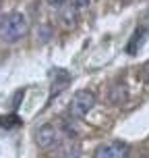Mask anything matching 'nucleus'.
Here are the masks:
<instances>
[{"label":"nucleus","mask_w":149,"mask_h":158,"mask_svg":"<svg viewBox=\"0 0 149 158\" xmlns=\"http://www.w3.org/2000/svg\"><path fill=\"white\" fill-rule=\"evenodd\" d=\"M27 31H29V21L23 13H10L0 19V38L8 44L23 40Z\"/></svg>","instance_id":"f257e3e1"},{"label":"nucleus","mask_w":149,"mask_h":158,"mask_svg":"<svg viewBox=\"0 0 149 158\" xmlns=\"http://www.w3.org/2000/svg\"><path fill=\"white\" fill-rule=\"evenodd\" d=\"M95 106V94L89 89H79L73 96L71 104H69V112L73 118H83L85 114H89V110Z\"/></svg>","instance_id":"f03ea898"},{"label":"nucleus","mask_w":149,"mask_h":158,"mask_svg":"<svg viewBox=\"0 0 149 158\" xmlns=\"http://www.w3.org/2000/svg\"><path fill=\"white\" fill-rule=\"evenodd\" d=\"M128 143L120 139H110V142L100 143L93 152V158H126L128 156Z\"/></svg>","instance_id":"7ed1b4c3"},{"label":"nucleus","mask_w":149,"mask_h":158,"mask_svg":"<svg viewBox=\"0 0 149 158\" xmlns=\"http://www.w3.org/2000/svg\"><path fill=\"white\" fill-rule=\"evenodd\" d=\"M60 143V131L54 125H44L37 131V146L41 150H50Z\"/></svg>","instance_id":"20e7f679"},{"label":"nucleus","mask_w":149,"mask_h":158,"mask_svg":"<svg viewBox=\"0 0 149 158\" xmlns=\"http://www.w3.org/2000/svg\"><path fill=\"white\" fill-rule=\"evenodd\" d=\"M126 98H128V94H126V85L122 83V85H114L110 92V100L112 104H122L126 102Z\"/></svg>","instance_id":"39448f33"},{"label":"nucleus","mask_w":149,"mask_h":158,"mask_svg":"<svg viewBox=\"0 0 149 158\" xmlns=\"http://www.w3.org/2000/svg\"><path fill=\"white\" fill-rule=\"evenodd\" d=\"M145 33H147V29H137V31H135L133 40H131V44H128V48H126L131 54H133V52H137V48H141L143 44H145V38H143Z\"/></svg>","instance_id":"423d86ee"},{"label":"nucleus","mask_w":149,"mask_h":158,"mask_svg":"<svg viewBox=\"0 0 149 158\" xmlns=\"http://www.w3.org/2000/svg\"><path fill=\"white\" fill-rule=\"evenodd\" d=\"M143 75H145V81H147V85H149V63L143 67Z\"/></svg>","instance_id":"0eeeda50"},{"label":"nucleus","mask_w":149,"mask_h":158,"mask_svg":"<svg viewBox=\"0 0 149 158\" xmlns=\"http://www.w3.org/2000/svg\"><path fill=\"white\" fill-rule=\"evenodd\" d=\"M64 0H50V4H54V6H60Z\"/></svg>","instance_id":"6e6552de"},{"label":"nucleus","mask_w":149,"mask_h":158,"mask_svg":"<svg viewBox=\"0 0 149 158\" xmlns=\"http://www.w3.org/2000/svg\"><path fill=\"white\" fill-rule=\"evenodd\" d=\"M79 6H85V4H89V0H77Z\"/></svg>","instance_id":"1a4fd4ad"}]
</instances>
